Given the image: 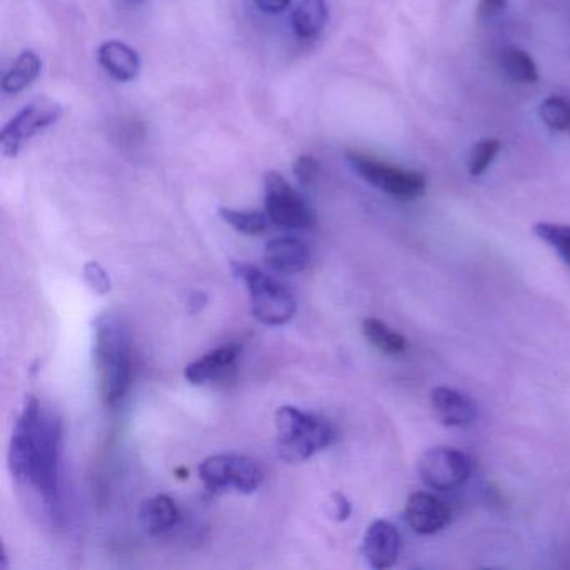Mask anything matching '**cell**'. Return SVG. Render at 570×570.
I'll return each instance as SVG.
<instances>
[{
	"instance_id": "obj_1",
	"label": "cell",
	"mask_w": 570,
	"mask_h": 570,
	"mask_svg": "<svg viewBox=\"0 0 570 570\" xmlns=\"http://www.w3.org/2000/svg\"><path fill=\"white\" fill-rule=\"evenodd\" d=\"M94 363L102 402L118 407L131 383V335L123 318L106 315L97 320Z\"/></svg>"
},
{
	"instance_id": "obj_2",
	"label": "cell",
	"mask_w": 570,
	"mask_h": 570,
	"mask_svg": "<svg viewBox=\"0 0 570 570\" xmlns=\"http://www.w3.org/2000/svg\"><path fill=\"white\" fill-rule=\"evenodd\" d=\"M275 425L280 457L291 464L305 462L333 442L330 423L300 408H278Z\"/></svg>"
},
{
	"instance_id": "obj_3",
	"label": "cell",
	"mask_w": 570,
	"mask_h": 570,
	"mask_svg": "<svg viewBox=\"0 0 570 570\" xmlns=\"http://www.w3.org/2000/svg\"><path fill=\"white\" fill-rule=\"evenodd\" d=\"M235 275L250 293L251 313L263 325L281 326L295 316L296 300L286 286L246 263H233Z\"/></svg>"
},
{
	"instance_id": "obj_4",
	"label": "cell",
	"mask_w": 570,
	"mask_h": 570,
	"mask_svg": "<svg viewBox=\"0 0 570 570\" xmlns=\"http://www.w3.org/2000/svg\"><path fill=\"white\" fill-rule=\"evenodd\" d=\"M199 479L213 494H251L263 484V470L255 460L243 455H213L199 464Z\"/></svg>"
},
{
	"instance_id": "obj_5",
	"label": "cell",
	"mask_w": 570,
	"mask_h": 570,
	"mask_svg": "<svg viewBox=\"0 0 570 570\" xmlns=\"http://www.w3.org/2000/svg\"><path fill=\"white\" fill-rule=\"evenodd\" d=\"M347 159L360 178L392 198L405 199V201L417 199L427 188L423 174L417 171L398 168L357 151L347 153Z\"/></svg>"
},
{
	"instance_id": "obj_6",
	"label": "cell",
	"mask_w": 570,
	"mask_h": 570,
	"mask_svg": "<svg viewBox=\"0 0 570 570\" xmlns=\"http://www.w3.org/2000/svg\"><path fill=\"white\" fill-rule=\"evenodd\" d=\"M61 104L42 97L22 107L0 133V148L6 158H16L22 146L37 133L56 124L61 119Z\"/></svg>"
},
{
	"instance_id": "obj_7",
	"label": "cell",
	"mask_w": 570,
	"mask_h": 570,
	"mask_svg": "<svg viewBox=\"0 0 570 570\" xmlns=\"http://www.w3.org/2000/svg\"><path fill=\"white\" fill-rule=\"evenodd\" d=\"M62 423L54 415H44L41 437L32 457L27 480L46 499H56L59 490V462H61Z\"/></svg>"
},
{
	"instance_id": "obj_8",
	"label": "cell",
	"mask_w": 570,
	"mask_h": 570,
	"mask_svg": "<svg viewBox=\"0 0 570 570\" xmlns=\"http://www.w3.org/2000/svg\"><path fill=\"white\" fill-rule=\"evenodd\" d=\"M265 208L270 221L288 230H306L315 221L303 196L276 171L265 174Z\"/></svg>"
},
{
	"instance_id": "obj_9",
	"label": "cell",
	"mask_w": 570,
	"mask_h": 570,
	"mask_svg": "<svg viewBox=\"0 0 570 570\" xmlns=\"http://www.w3.org/2000/svg\"><path fill=\"white\" fill-rule=\"evenodd\" d=\"M417 470L423 484L445 492L464 485L472 474V465L457 448L435 447L423 453Z\"/></svg>"
},
{
	"instance_id": "obj_10",
	"label": "cell",
	"mask_w": 570,
	"mask_h": 570,
	"mask_svg": "<svg viewBox=\"0 0 570 570\" xmlns=\"http://www.w3.org/2000/svg\"><path fill=\"white\" fill-rule=\"evenodd\" d=\"M44 415L46 413L42 412L39 400L29 398L21 417L17 420L16 428L12 433L11 447H9V469L16 479L27 480L32 457H34L37 442L41 437Z\"/></svg>"
},
{
	"instance_id": "obj_11",
	"label": "cell",
	"mask_w": 570,
	"mask_h": 570,
	"mask_svg": "<svg viewBox=\"0 0 570 570\" xmlns=\"http://www.w3.org/2000/svg\"><path fill=\"white\" fill-rule=\"evenodd\" d=\"M452 512L443 500L427 492L410 495L405 507V519L413 532L420 535H432L450 522Z\"/></svg>"
},
{
	"instance_id": "obj_12",
	"label": "cell",
	"mask_w": 570,
	"mask_h": 570,
	"mask_svg": "<svg viewBox=\"0 0 570 570\" xmlns=\"http://www.w3.org/2000/svg\"><path fill=\"white\" fill-rule=\"evenodd\" d=\"M400 534L387 520H375L363 537V555L373 569H388L397 562L400 554Z\"/></svg>"
},
{
	"instance_id": "obj_13",
	"label": "cell",
	"mask_w": 570,
	"mask_h": 570,
	"mask_svg": "<svg viewBox=\"0 0 570 570\" xmlns=\"http://www.w3.org/2000/svg\"><path fill=\"white\" fill-rule=\"evenodd\" d=\"M432 408L445 427H469L477 418V407L469 395L448 387H438L430 395Z\"/></svg>"
},
{
	"instance_id": "obj_14",
	"label": "cell",
	"mask_w": 570,
	"mask_h": 570,
	"mask_svg": "<svg viewBox=\"0 0 570 570\" xmlns=\"http://www.w3.org/2000/svg\"><path fill=\"white\" fill-rule=\"evenodd\" d=\"M263 260L271 270L283 273V275H295L305 270L310 263V251L305 243L296 238H276L265 246Z\"/></svg>"
},
{
	"instance_id": "obj_15",
	"label": "cell",
	"mask_w": 570,
	"mask_h": 570,
	"mask_svg": "<svg viewBox=\"0 0 570 570\" xmlns=\"http://www.w3.org/2000/svg\"><path fill=\"white\" fill-rule=\"evenodd\" d=\"M97 59L104 71L119 82L134 81L141 72V59L133 47L123 41H107L97 49Z\"/></svg>"
},
{
	"instance_id": "obj_16",
	"label": "cell",
	"mask_w": 570,
	"mask_h": 570,
	"mask_svg": "<svg viewBox=\"0 0 570 570\" xmlns=\"http://www.w3.org/2000/svg\"><path fill=\"white\" fill-rule=\"evenodd\" d=\"M240 352V345H224L216 348L188 365L184 370V377L193 385H203L228 372L235 365L236 358L240 357Z\"/></svg>"
},
{
	"instance_id": "obj_17",
	"label": "cell",
	"mask_w": 570,
	"mask_h": 570,
	"mask_svg": "<svg viewBox=\"0 0 570 570\" xmlns=\"http://www.w3.org/2000/svg\"><path fill=\"white\" fill-rule=\"evenodd\" d=\"M139 519L148 534L163 535L179 524L181 512L171 497L156 495L153 499L144 502L139 512Z\"/></svg>"
},
{
	"instance_id": "obj_18",
	"label": "cell",
	"mask_w": 570,
	"mask_h": 570,
	"mask_svg": "<svg viewBox=\"0 0 570 570\" xmlns=\"http://www.w3.org/2000/svg\"><path fill=\"white\" fill-rule=\"evenodd\" d=\"M326 22H328L326 0H301L291 17L293 29L300 39H313L318 36L325 29Z\"/></svg>"
},
{
	"instance_id": "obj_19",
	"label": "cell",
	"mask_w": 570,
	"mask_h": 570,
	"mask_svg": "<svg viewBox=\"0 0 570 570\" xmlns=\"http://www.w3.org/2000/svg\"><path fill=\"white\" fill-rule=\"evenodd\" d=\"M42 62L34 51L21 52V56L17 57L16 64L6 72V76L2 79V91L6 94H17L32 82L36 81L41 74Z\"/></svg>"
},
{
	"instance_id": "obj_20",
	"label": "cell",
	"mask_w": 570,
	"mask_h": 570,
	"mask_svg": "<svg viewBox=\"0 0 570 570\" xmlns=\"http://www.w3.org/2000/svg\"><path fill=\"white\" fill-rule=\"evenodd\" d=\"M500 66L512 81L522 84L539 81L534 59L519 47H505L504 51L500 52Z\"/></svg>"
},
{
	"instance_id": "obj_21",
	"label": "cell",
	"mask_w": 570,
	"mask_h": 570,
	"mask_svg": "<svg viewBox=\"0 0 570 570\" xmlns=\"http://www.w3.org/2000/svg\"><path fill=\"white\" fill-rule=\"evenodd\" d=\"M363 335L373 347L387 355H402L407 350V340L377 318L363 320Z\"/></svg>"
},
{
	"instance_id": "obj_22",
	"label": "cell",
	"mask_w": 570,
	"mask_h": 570,
	"mask_svg": "<svg viewBox=\"0 0 570 570\" xmlns=\"http://www.w3.org/2000/svg\"><path fill=\"white\" fill-rule=\"evenodd\" d=\"M219 216L224 223L230 224L231 228L240 231L243 235H263L268 230V214L261 211H238V209L221 208Z\"/></svg>"
},
{
	"instance_id": "obj_23",
	"label": "cell",
	"mask_w": 570,
	"mask_h": 570,
	"mask_svg": "<svg viewBox=\"0 0 570 570\" xmlns=\"http://www.w3.org/2000/svg\"><path fill=\"white\" fill-rule=\"evenodd\" d=\"M540 119L547 128L555 133H564L570 136V101L564 97H547L540 104Z\"/></svg>"
},
{
	"instance_id": "obj_24",
	"label": "cell",
	"mask_w": 570,
	"mask_h": 570,
	"mask_svg": "<svg viewBox=\"0 0 570 570\" xmlns=\"http://www.w3.org/2000/svg\"><path fill=\"white\" fill-rule=\"evenodd\" d=\"M534 233L539 240L545 241L557 255L570 266V226L555 223H537Z\"/></svg>"
},
{
	"instance_id": "obj_25",
	"label": "cell",
	"mask_w": 570,
	"mask_h": 570,
	"mask_svg": "<svg viewBox=\"0 0 570 570\" xmlns=\"http://www.w3.org/2000/svg\"><path fill=\"white\" fill-rule=\"evenodd\" d=\"M502 143L499 139H484L475 144L469 154V173L472 176H480L489 168L495 156L500 153Z\"/></svg>"
},
{
	"instance_id": "obj_26",
	"label": "cell",
	"mask_w": 570,
	"mask_h": 570,
	"mask_svg": "<svg viewBox=\"0 0 570 570\" xmlns=\"http://www.w3.org/2000/svg\"><path fill=\"white\" fill-rule=\"evenodd\" d=\"M84 280L97 295H107L111 291L112 285L109 275L102 270L101 265H97L94 261L84 266Z\"/></svg>"
},
{
	"instance_id": "obj_27",
	"label": "cell",
	"mask_w": 570,
	"mask_h": 570,
	"mask_svg": "<svg viewBox=\"0 0 570 570\" xmlns=\"http://www.w3.org/2000/svg\"><path fill=\"white\" fill-rule=\"evenodd\" d=\"M293 173H295L298 183L308 186L315 181L316 176L320 173V164L311 154H303L293 164Z\"/></svg>"
},
{
	"instance_id": "obj_28",
	"label": "cell",
	"mask_w": 570,
	"mask_h": 570,
	"mask_svg": "<svg viewBox=\"0 0 570 570\" xmlns=\"http://www.w3.org/2000/svg\"><path fill=\"white\" fill-rule=\"evenodd\" d=\"M331 517L336 520H347L352 514L350 500L341 494L331 495Z\"/></svg>"
},
{
	"instance_id": "obj_29",
	"label": "cell",
	"mask_w": 570,
	"mask_h": 570,
	"mask_svg": "<svg viewBox=\"0 0 570 570\" xmlns=\"http://www.w3.org/2000/svg\"><path fill=\"white\" fill-rule=\"evenodd\" d=\"M507 9V0H480L479 14L482 17L499 16Z\"/></svg>"
},
{
	"instance_id": "obj_30",
	"label": "cell",
	"mask_w": 570,
	"mask_h": 570,
	"mask_svg": "<svg viewBox=\"0 0 570 570\" xmlns=\"http://www.w3.org/2000/svg\"><path fill=\"white\" fill-rule=\"evenodd\" d=\"M255 4L266 14H281L290 7L291 0H255Z\"/></svg>"
},
{
	"instance_id": "obj_31",
	"label": "cell",
	"mask_w": 570,
	"mask_h": 570,
	"mask_svg": "<svg viewBox=\"0 0 570 570\" xmlns=\"http://www.w3.org/2000/svg\"><path fill=\"white\" fill-rule=\"evenodd\" d=\"M204 301H206V296H204L203 293H196V295L191 298V303H189V305H196L194 313H198V311L203 308Z\"/></svg>"
}]
</instances>
